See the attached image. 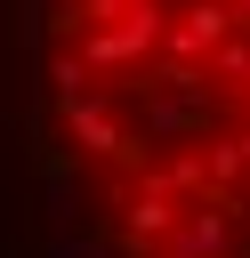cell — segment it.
<instances>
[{"instance_id":"obj_1","label":"cell","mask_w":250,"mask_h":258,"mask_svg":"<svg viewBox=\"0 0 250 258\" xmlns=\"http://www.w3.org/2000/svg\"><path fill=\"white\" fill-rule=\"evenodd\" d=\"M242 24H234V8L226 0H185L169 24H161V40H153V56L161 64H210V48H226Z\"/></svg>"},{"instance_id":"obj_2","label":"cell","mask_w":250,"mask_h":258,"mask_svg":"<svg viewBox=\"0 0 250 258\" xmlns=\"http://www.w3.org/2000/svg\"><path fill=\"white\" fill-rule=\"evenodd\" d=\"M48 89H56V105H65V97H81V89H89V64H81L73 48H56V56H48Z\"/></svg>"},{"instance_id":"obj_3","label":"cell","mask_w":250,"mask_h":258,"mask_svg":"<svg viewBox=\"0 0 250 258\" xmlns=\"http://www.w3.org/2000/svg\"><path fill=\"white\" fill-rule=\"evenodd\" d=\"M226 8H234V24H242V32H250V0H226Z\"/></svg>"}]
</instances>
